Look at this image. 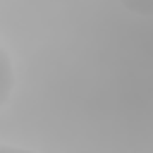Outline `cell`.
I'll return each mask as SVG.
<instances>
[{"mask_svg": "<svg viewBox=\"0 0 153 153\" xmlns=\"http://www.w3.org/2000/svg\"><path fill=\"white\" fill-rule=\"evenodd\" d=\"M12 86H14L12 60H10V53L5 48H0V105H7V100L12 96Z\"/></svg>", "mask_w": 153, "mask_h": 153, "instance_id": "cell-1", "label": "cell"}, {"mask_svg": "<svg viewBox=\"0 0 153 153\" xmlns=\"http://www.w3.org/2000/svg\"><path fill=\"white\" fill-rule=\"evenodd\" d=\"M122 7L139 17H153V0H120Z\"/></svg>", "mask_w": 153, "mask_h": 153, "instance_id": "cell-2", "label": "cell"}, {"mask_svg": "<svg viewBox=\"0 0 153 153\" xmlns=\"http://www.w3.org/2000/svg\"><path fill=\"white\" fill-rule=\"evenodd\" d=\"M0 153H36V151H29V148H19V146L2 143V146H0Z\"/></svg>", "mask_w": 153, "mask_h": 153, "instance_id": "cell-3", "label": "cell"}]
</instances>
